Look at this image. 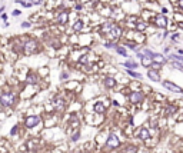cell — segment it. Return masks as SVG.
<instances>
[{
	"mask_svg": "<svg viewBox=\"0 0 183 153\" xmlns=\"http://www.w3.org/2000/svg\"><path fill=\"white\" fill-rule=\"evenodd\" d=\"M162 86L169 90L170 93H176V95H183V87H180L179 84H176L172 80H162Z\"/></svg>",
	"mask_w": 183,
	"mask_h": 153,
	"instance_id": "1",
	"label": "cell"
},
{
	"mask_svg": "<svg viewBox=\"0 0 183 153\" xmlns=\"http://www.w3.org/2000/svg\"><path fill=\"white\" fill-rule=\"evenodd\" d=\"M167 23H169L167 17H166L165 14H162V13H160V14H156L154 19H153V24H154L156 27H159V29H165V30H166Z\"/></svg>",
	"mask_w": 183,
	"mask_h": 153,
	"instance_id": "2",
	"label": "cell"
},
{
	"mask_svg": "<svg viewBox=\"0 0 183 153\" xmlns=\"http://www.w3.org/2000/svg\"><path fill=\"white\" fill-rule=\"evenodd\" d=\"M129 100H130V103H133V105H140V103L145 100V93L140 92V90L132 92L130 96H129Z\"/></svg>",
	"mask_w": 183,
	"mask_h": 153,
	"instance_id": "3",
	"label": "cell"
},
{
	"mask_svg": "<svg viewBox=\"0 0 183 153\" xmlns=\"http://www.w3.org/2000/svg\"><path fill=\"white\" fill-rule=\"evenodd\" d=\"M14 102V95L13 93H4L0 96V105L7 107V106H12Z\"/></svg>",
	"mask_w": 183,
	"mask_h": 153,
	"instance_id": "4",
	"label": "cell"
},
{
	"mask_svg": "<svg viewBox=\"0 0 183 153\" xmlns=\"http://www.w3.org/2000/svg\"><path fill=\"white\" fill-rule=\"evenodd\" d=\"M178 110H179V106H178V105L169 103V105H166V106H165V109H163V116H165V117L175 116L176 113H178Z\"/></svg>",
	"mask_w": 183,
	"mask_h": 153,
	"instance_id": "5",
	"label": "cell"
},
{
	"mask_svg": "<svg viewBox=\"0 0 183 153\" xmlns=\"http://www.w3.org/2000/svg\"><path fill=\"white\" fill-rule=\"evenodd\" d=\"M106 146L110 148V149H116V148H119V146H120V139H119L114 133H110L109 137H107V140H106Z\"/></svg>",
	"mask_w": 183,
	"mask_h": 153,
	"instance_id": "6",
	"label": "cell"
},
{
	"mask_svg": "<svg viewBox=\"0 0 183 153\" xmlns=\"http://www.w3.org/2000/svg\"><path fill=\"white\" fill-rule=\"evenodd\" d=\"M152 137V135H150V130L147 129V127H140L139 130H137V139H140L142 142H147L149 139Z\"/></svg>",
	"mask_w": 183,
	"mask_h": 153,
	"instance_id": "7",
	"label": "cell"
},
{
	"mask_svg": "<svg viewBox=\"0 0 183 153\" xmlns=\"http://www.w3.org/2000/svg\"><path fill=\"white\" fill-rule=\"evenodd\" d=\"M147 77L152 80V82H154V83H162V77H160V73H159V70H154V69H149L147 70Z\"/></svg>",
	"mask_w": 183,
	"mask_h": 153,
	"instance_id": "8",
	"label": "cell"
},
{
	"mask_svg": "<svg viewBox=\"0 0 183 153\" xmlns=\"http://www.w3.org/2000/svg\"><path fill=\"white\" fill-rule=\"evenodd\" d=\"M39 122H40V117H39V116H29V117L26 119L24 124H26V127L32 129V127H35V126H36Z\"/></svg>",
	"mask_w": 183,
	"mask_h": 153,
	"instance_id": "9",
	"label": "cell"
},
{
	"mask_svg": "<svg viewBox=\"0 0 183 153\" xmlns=\"http://www.w3.org/2000/svg\"><path fill=\"white\" fill-rule=\"evenodd\" d=\"M152 59H153V62H156V63H159V65H166L167 60H169V59H166L162 53H156V52L153 53V57H152Z\"/></svg>",
	"mask_w": 183,
	"mask_h": 153,
	"instance_id": "10",
	"label": "cell"
},
{
	"mask_svg": "<svg viewBox=\"0 0 183 153\" xmlns=\"http://www.w3.org/2000/svg\"><path fill=\"white\" fill-rule=\"evenodd\" d=\"M107 36L112 37V39H119L120 36H122V29H120L119 26H116V24H114V26H113V29L107 33Z\"/></svg>",
	"mask_w": 183,
	"mask_h": 153,
	"instance_id": "11",
	"label": "cell"
},
{
	"mask_svg": "<svg viewBox=\"0 0 183 153\" xmlns=\"http://www.w3.org/2000/svg\"><path fill=\"white\" fill-rule=\"evenodd\" d=\"M67 20H69V13H67V12H62V13L57 16V22H59L60 24H66Z\"/></svg>",
	"mask_w": 183,
	"mask_h": 153,
	"instance_id": "12",
	"label": "cell"
},
{
	"mask_svg": "<svg viewBox=\"0 0 183 153\" xmlns=\"http://www.w3.org/2000/svg\"><path fill=\"white\" fill-rule=\"evenodd\" d=\"M123 66H124L126 69H130V70H135V69H137V66H139V65H137V63H136L135 60H130V59H129V60H126V62L123 63Z\"/></svg>",
	"mask_w": 183,
	"mask_h": 153,
	"instance_id": "13",
	"label": "cell"
},
{
	"mask_svg": "<svg viewBox=\"0 0 183 153\" xmlns=\"http://www.w3.org/2000/svg\"><path fill=\"white\" fill-rule=\"evenodd\" d=\"M169 60L183 63V54H179V53H170V54H169Z\"/></svg>",
	"mask_w": 183,
	"mask_h": 153,
	"instance_id": "14",
	"label": "cell"
},
{
	"mask_svg": "<svg viewBox=\"0 0 183 153\" xmlns=\"http://www.w3.org/2000/svg\"><path fill=\"white\" fill-rule=\"evenodd\" d=\"M95 112H96V113H99V115H103V113L106 112L105 105H103V103H100V102H97V103L95 105Z\"/></svg>",
	"mask_w": 183,
	"mask_h": 153,
	"instance_id": "15",
	"label": "cell"
},
{
	"mask_svg": "<svg viewBox=\"0 0 183 153\" xmlns=\"http://www.w3.org/2000/svg\"><path fill=\"white\" fill-rule=\"evenodd\" d=\"M36 41H27L26 43V49H24V52L26 53H32V52H35L36 50Z\"/></svg>",
	"mask_w": 183,
	"mask_h": 153,
	"instance_id": "16",
	"label": "cell"
},
{
	"mask_svg": "<svg viewBox=\"0 0 183 153\" xmlns=\"http://www.w3.org/2000/svg\"><path fill=\"white\" fill-rule=\"evenodd\" d=\"M170 66L173 70H179V72H183V63H179V62H173L170 60Z\"/></svg>",
	"mask_w": 183,
	"mask_h": 153,
	"instance_id": "17",
	"label": "cell"
},
{
	"mask_svg": "<svg viewBox=\"0 0 183 153\" xmlns=\"http://www.w3.org/2000/svg\"><path fill=\"white\" fill-rule=\"evenodd\" d=\"M105 86L109 87V89L114 87V86H116V80H114L113 77H106V79H105Z\"/></svg>",
	"mask_w": 183,
	"mask_h": 153,
	"instance_id": "18",
	"label": "cell"
},
{
	"mask_svg": "<svg viewBox=\"0 0 183 153\" xmlns=\"http://www.w3.org/2000/svg\"><path fill=\"white\" fill-rule=\"evenodd\" d=\"M126 73H127L129 76L135 77V79H142V75H140V73H137V72H135V70H130V69H126Z\"/></svg>",
	"mask_w": 183,
	"mask_h": 153,
	"instance_id": "19",
	"label": "cell"
},
{
	"mask_svg": "<svg viewBox=\"0 0 183 153\" xmlns=\"http://www.w3.org/2000/svg\"><path fill=\"white\" fill-rule=\"evenodd\" d=\"M116 52H117L119 54H122L123 57H127V52H126V49H124L123 46H117V47H116Z\"/></svg>",
	"mask_w": 183,
	"mask_h": 153,
	"instance_id": "20",
	"label": "cell"
},
{
	"mask_svg": "<svg viewBox=\"0 0 183 153\" xmlns=\"http://www.w3.org/2000/svg\"><path fill=\"white\" fill-rule=\"evenodd\" d=\"M136 150H137V149H136L135 146H129V148L124 150V153H136Z\"/></svg>",
	"mask_w": 183,
	"mask_h": 153,
	"instance_id": "21",
	"label": "cell"
},
{
	"mask_svg": "<svg viewBox=\"0 0 183 153\" xmlns=\"http://www.w3.org/2000/svg\"><path fill=\"white\" fill-rule=\"evenodd\" d=\"M170 39H172V41H178L179 40V33H172V36H170Z\"/></svg>",
	"mask_w": 183,
	"mask_h": 153,
	"instance_id": "22",
	"label": "cell"
},
{
	"mask_svg": "<svg viewBox=\"0 0 183 153\" xmlns=\"http://www.w3.org/2000/svg\"><path fill=\"white\" fill-rule=\"evenodd\" d=\"M146 27H147V24H146V23H145V22H143V23L140 22V23L137 24V29H139V30H145Z\"/></svg>",
	"mask_w": 183,
	"mask_h": 153,
	"instance_id": "23",
	"label": "cell"
},
{
	"mask_svg": "<svg viewBox=\"0 0 183 153\" xmlns=\"http://www.w3.org/2000/svg\"><path fill=\"white\" fill-rule=\"evenodd\" d=\"M79 137H80V132H76L73 136H72V140H73V142H77V140H79Z\"/></svg>",
	"mask_w": 183,
	"mask_h": 153,
	"instance_id": "24",
	"label": "cell"
},
{
	"mask_svg": "<svg viewBox=\"0 0 183 153\" xmlns=\"http://www.w3.org/2000/svg\"><path fill=\"white\" fill-rule=\"evenodd\" d=\"M30 26H32V24H30L29 22H23V23H22V27H26V29H27V27H30Z\"/></svg>",
	"mask_w": 183,
	"mask_h": 153,
	"instance_id": "25",
	"label": "cell"
},
{
	"mask_svg": "<svg viewBox=\"0 0 183 153\" xmlns=\"http://www.w3.org/2000/svg\"><path fill=\"white\" fill-rule=\"evenodd\" d=\"M79 29H82V22H77L74 26V30H79Z\"/></svg>",
	"mask_w": 183,
	"mask_h": 153,
	"instance_id": "26",
	"label": "cell"
},
{
	"mask_svg": "<svg viewBox=\"0 0 183 153\" xmlns=\"http://www.w3.org/2000/svg\"><path fill=\"white\" fill-rule=\"evenodd\" d=\"M27 82H29V83H35V82H36V77L30 76V77H29V79H27Z\"/></svg>",
	"mask_w": 183,
	"mask_h": 153,
	"instance_id": "27",
	"label": "cell"
},
{
	"mask_svg": "<svg viewBox=\"0 0 183 153\" xmlns=\"http://www.w3.org/2000/svg\"><path fill=\"white\" fill-rule=\"evenodd\" d=\"M12 14L17 17V16H20V10H13V13H12Z\"/></svg>",
	"mask_w": 183,
	"mask_h": 153,
	"instance_id": "28",
	"label": "cell"
},
{
	"mask_svg": "<svg viewBox=\"0 0 183 153\" xmlns=\"http://www.w3.org/2000/svg\"><path fill=\"white\" fill-rule=\"evenodd\" d=\"M32 3H33V4H41L43 0H32Z\"/></svg>",
	"mask_w": 183,
	"mask_h": 153,
	"instance_id": "29",
	"label": "cell"
},
{
	"mask_svg": "<svg viewBox=\"0 0 183 153\" xmlns=\"http://www.w3.org/2000/svg\"><path fill=\"white\" fill-rule=\"evenodd\" d=\"M178 6H179V9H180V10H183V0H179Z\"/></svg>",
	"mask_w": 183,
	"mask_h": 153,
	"instance_id": "30",
	"label": "cell"
},
{
	"mask_svg": "<svg viewBox=\"0 0 183 153\" xmlns=\"http://www.w3.org/2000/svg\"><path fill=\"white\" fill-rule=\"evenodd\" d=\"M80 62H82V63H87V56H83Z\"/></svg>",
	"mask_w": 183,
	"mask_h": 153,
	"instance_id": "31",
	"label": "cell"
},
{
	"mask_svg": "<svg viewBox=\"0 0 183 153\" xmlns=\"http://www.w3.org/2000/svg\"><path fill=\"white\" fill-rule=\"evenodd\" d=\"M16 133H17V126H14L13 130H12V135H16Z\"/></svg>",
	"mask_w": 183,
	"mask_h": 153,
	"instance_id": "32",
	"label": "cell"
},
{
	"mask_svg": "<svg viewBox=\"0 0 183 153\" xmlns=\"http://www.w3.org/2000/svg\"><path fill=\"white\" fill-rule=\"evenodd\" d=\"M166 37H169V32H167V30H166L165 35H163V39H166Z\"/></svg>",
	"mask_w": 183,
	"mask_h": 153,
	"instance_id": "33",
	"label": "cell"
},
{
	"mask_svg": "<svg viewBox=\"0 0 183 153\" xmlns=\"http://www.w3.org/2000/svg\"><path fill=\"white\" fill-rule=\"evenodd\" d=\"M3 10H4V6H1V7H0V13H1Z\"/></svg>",
	"mask_w": 183,
	"mask_h": 153,
	"instance_id": "34",
	"label": "cell"
},
{
	"mask_svg": "<svg viewBox=\"0 0 183 153\" xmlns=\"http://www.w3.org/2000/svg\"><path fill=\"white\" fill-rule=\"evenodd\" d=\"M80 153H86V152H80Z\"/></svg>",
	"mask_w": 183,
	"mask_h": 153,
	"instance_id": "35",
	"label": "cell"
},
{
	"mask_svg": "<svg viewBox=\"0 0 183 153\" xmlns=\"http://www.w3.org/2000/svg\"><path fill=\"white\" fill-rule=\"evenodd\" d=\"M182 96H183V95H182Z\"/></svg>",
	"mask_w": 183,
	"mask_h": 153,
	"instance_id": "36",
	"label": "cell"
}]
</instances>
